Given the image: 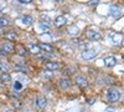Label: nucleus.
<instances>
[{
  "instance_id": "13",
  "label": "nucleus",
  "mask_w": 124,
  "mask_h": 112,
  "mask_svg": "<svg viewBox=\"0 0 124 112\" xmlns=\"http://www.w3.org/2000/svg\"><path fill=\"white\" fill-rule=\"evenodd\" d=\"M68 34H70L71 36H77V35H79V29L77 27V25H71V26L68 27Z\"/></svg>"
},
{
  "instance_id": "25",
  "label": "nucleus",
  "mask_w": 124,
  "mask_h": 112,
  "mask_svg": "<svg viewBox=\"0 0 124 112\" xmlns=\"http://www.w3.org/2000/svg\"><path fill=\"white\" fill-rule=\"evenodd\" d=\"M45 76H46V77H51V76H52V72H51V70L45 71Z\"/></svg>"
},
{
  "instance_id": "19",
  "label": "nucleus",
  "mask_w": 124,
  "mask_h": 112,
  "mask_svg": "<svg viewBox=\"0 0 124 112\" xmlns=\"http://www.w3.org/2000/svg\"><path fill=\"white\" fill-rule=\"evenodd\" d=\"M21 23L24 25H31L32 24V16H30V15H24L21 17Z\"/></svg>"
},
{
  "instance_id": "28",
  "label": "nucleus",
  "mask_w": 124,
  "mask_h": 112,
  "mask_svg": "<svg viewBox=\"0 0 124 112\" xmlns=\"http://www.w3.org/2000/svg\"><path fill=\"white\" fill-rule=\"evenodd\" d=\"M3 84H4V82H3V81H1V80H0V87H3V86H4Z\"/></svg>"
},
{
  "instance_id": "23",
  "label": "nucleus",
  "mask_w": 124,
  "mask_h": 112,
  "mask_svg": "<svg viewBox=\"0 0 124 112\" xmlns=\"http://www.w3.org/2000/svg\"><path fill=\"white\" fill-rule=\"evenodd\" d=\"M13 87H14V90H16V91H20L23 88V84L21 82H19V81H15L14 82V85H13Z\"/></svg>"
},
{
  "instance_id": "12",
  "label": "nucleus",
  "mask_w": 124,
  "mask_h": 112,
  "mask_svg": "<svg viewBox=\"0 0 124 112\" xmlns=\"http://www.w3.org/2000/svg\"><path fill=\"white\" fill-rule=\"evenodd\" d=\"M58 86H60L61 88L66 90V88L71 87V81L67 80V78H61V80H58Z\"/></svg>"
},
{
  "instance_id": "17",
  "label": "nucleus",
  "mask_w": 124,
  "mask_h": 112,
  "mask_svg": "<svg viewBox=\"0 0 124 112\" xmlns=\"http://www.w3.org/2000/svg\"><path fill=\"white\" fill-rule=\"evenodd\" d=\"M4 37L6 39V40H10V41H14V40H16V34L14 33V31H8V33H5L4 34Z\"/></svg>"
},
{
  "instance_id": "29",
  "label": "nucleus",
  "mask_w": 124,
  "mask_h": 112,
  "mask_svg": "<svg viewBox=\"0 0 124 112\" xmlns=\"http://www.w3.org/2000/svg\"><path fill=\"white\" fill-rule=\"evenodd\" d=\"M6 112H15V111H14V110H8Z\"/></svg>"
},
{
  "instance_id": "15",
  "label": "nucleus",
  "mask_w": 124,
  "mask_h": 112,
  "mask_svg": "<svg viewBox=\"0 0 124 112\" xmlns=\"http://www.w3.org/2000/svg\"><path fill=\"white\" fill-rule=\"evenodd\" d=\"M50 23H44V21H40L39 24V30L40 31H48L50 30Z\"/></svg>"
},
{
  "instance_id": "18",
  "label": "nucleus",
  "mask_w": 124,
  "mask_h": 112,
  "mask_svg": "<svg viewBox=\"0 0 124 112\" xmlns=\"http://www.w3.org/2000/svg\"><path fill=\"white\" fill-rule=\"evenodd\" d=\"M10 70H11L10 64H8V62H0V71H1V72H9Z\"/></svg>"
},
{
  "instance_id": "11",
  "label": "nucleus",
  "mask_w": 124,
  "mask_h": 112,
  "mask_svg": "<svg viewBox=\"0 0 124 112\" xmlns=\"http://www.w3.org/2000/svg\"><path fill=\"white\" fill-rule=\"evenodd\" d=\"M45 67H46V70H58L60 67H61V64L60 62H55V61H48V62H46L45 64Z\"/></svg>"
},
{
  "instance_id": "6",
  "label": "nucleus",
  "mask_w": 124,
  "mask_h": 112,
  "mask_svg": "<svg viewBox=\"0 0 124 112\" xmlns=\"http://www.w3.org/2000/svg\"><path fill=\"white\" fill-rule=\"evenodd\" d=\"M0 47H1L3 50H4V52L6 54V55H9V54H11L13 51H14V50H15V47H14V44L11 43V41H5L1 46H0Z\"/></svg>"
},
{
  "instance_id": "2",
  "label": "nucleus",
  "mask_w": 124,
  "mask_h": 112,
  "mask_svg": "<svg viewBox=\"0 0 124 112\" xmlns=\"http://www.w3.org/2000/svg\"><path fill=\"white\" fill-rule=\"evenodd\" d=\"M108 39L112 41L113 45H119L123 41V35L119 33H114V31H109L108 33Z\"/></svg>"
},
{
  "instance_id": "20",
  "label": "nucleus",
  "mask_w": 124,
  "mask_h": 112,
  "mask_svg": "<svg viewBox=\"0 0 124 112\" xmlns=\"http://www.w3.org/2000/svg\"><path fill=\"white\" fill-rule=\"evenodd\" d=\"M15 50H16V52H17V55H21V56H24V55H26L27 54V50L23 46V45H17L16 47H15Z\"/></svg>"
},
{
  "instance_id": "10",
  "label": "nucleus",
  "mask_w": 124,
  "mask_h": 112,
  "mask_svg": "<svg viewBox=\"0 0 124 112\" xmlns=\"http://www.w3.org/2000/svg\"><path fill=\"white\" fill-rule=\"evenodd\" d=\"M104 64H106L107 67H113V66L117 65V59L114 56H107L104 59Z\"/></svg>"
},
{
  "instance_id": "16",
  "label": "nucleus",
  "mask_w": 124,
  "mask_h": 112,
  "mask_svg": "<svg viewBox=\"0 0 124 112\" xmlns=\"http://www.w3.org/2000/svg\"><path fill=\"white\" fill-rule=\"evenodd\" d=\"M29 51H30V54H39L40 52V47H39V45H35V44H30L29 45Z\"/></svg>"
},
{
  "instance_id": "24",
  "label": "nucleus",
  "mask_w": 124,
  "mask_h": 112,
  "mask_svg": "<svg viewBox=\"0 0 124 112\" xmlns=\"http://www.w3.org/2000/svg\"><path fill=\"white\" fill-rule=\"evenodd\" d=\"M98 3H99V0H89L88 4H89V5H97Z\"/></svg>"
},
{
  "instance_id": "1",
  "label": "nucleus",
  "mask_w": 124,
  "mask_h": 112,
  "mask_svg": "<svg viewBox=\"0 0 124 112\" xmlns=\"http://www.w3.org/2000/svg\"><path fill=\"white\" fill-rule=\"evenodd\" d=\"M106 97H107V100L109 101V102H117V101L120 100L122 94L117 88H109L107 91V94H106Z\"/></svg>"
},
{
  "instance_id": "5",
  "label": "nucleus",
  "mask_w": 124,
  "mask_h": 112,
  "mask_svg": "<svg viewBox=\"0 0 124 112\" xmlns=\"http://www.w3.org/2000/svg\"><path fill=\"white\" fill-rule=\"evenodd\" d=\"M86 36H87V39L92 40V41H97V40H99L102 37V35L98 31H96V30H88Z\"/></svg>"
},
{
  "instance_id": "22",
  "label": "nucleus",
  "mask_w": 124,
  "mask_h": 112,
  "mask_svg": "<svg viewBox=\"0 0 124 112\" xmlns=\"http://www.w3.org/2000/svg\"><path fill=\"white\" fill-rule=\"evenodd\" d=\"M9 24H10V21H9L8 17H0V29L8 26Z\"/></svg>"
},
{
  "instance_id": "9",
  "label": "nucleus",
  "mask_w": 124,
  "mask_h": 112,
  "mask_svg": "<svg viewBox=\"0 0 124 112\" xmlns=\"http://www.w3.org/2000/svg\"><path fill=\"white\" fill-rule=\"evenodd\" d=\"M67 23V19H66V16H63V15H61V16H57L56 19H55V26L56 27H61V26H63L65 24Z\"/></svg>"
},
{
  "instance_id": "26",
  "label": "nucleus",
  "mask_w": 124,
  "mask_h": 112,
  "mask_svg": "<svg viewBox=\"0 0 124 112\" xmlns=\"http://www.w3.org/2000/svg\"><path fill=\"white\" fill-rule=\"evenodd\" d=\"M20 3H23V4H29V3H31L32 0H19Z\"/></svg>"
},
{
  "instance_id": "4",
  "label": "nucleus",
  "mask_w": 124,
  "mask_h": 112,
  "mask_svg": "<svg viewBox=\"0 0 124 112\" xmlns=\"http://www.w3.org/2000/svg\"><path fill=\"white\" fill-rule=\"evenodd\" d=\"M123 14V9L122 6H117V5H112L109 8V15L113 17H120Z\"/></svg>"
},
{
  "instance_id": "7",
  "label": "nucleus",
  "mask_w": 124,
  "mask_h": 112,
  "mask_svg": "<svg viewBox=\"0 0 124 112\" xmlns=\"http://www.w3.org/2000/svg\"><path fill=\"white\" fill-rule=\"evenodd\" d=\"M36 106H37V108H40V110L45 108V107L47 106V100H46V97H44V96H37V97H36Z\"/></svg>"
},
{
  "instance_id": "14",
  "label": "nucleus",
  "mask_w": 124,
  "mask_h": 112,
  "mask_svg": "<svg viewBox=\"0 0 124 112\" xmlns=\"http://www.w3.org/2000/svg\"><path fill=\"white\" fill-rule=\"evenodd\" d=\"M39 47H40V50H44L45 52H52V51H54V47L51 46V45H48V44H46V43L40 44Z\"/></svg>"
},
{
  "instance_id": "27",
  "label": "nucleus",
  "mask_w": 124,
  "mask_h": 112,
  "mask_svg": "<svg viewBox=\"0 0 124 112\" xmlns=\"http://www.w3.org/2000/svg\"><path fill=\"white\" fill-rule=\"evenodd\" d=\"M72 71H73V69H66L65 70V74L67 75V72H72Z\"/></svg>"
},
{
  "instance_id": "3",
  "label": "nucleus",
  "mask_w": 124,
  "mask_h": 112,
  "mask_svg": "<svg viewBox=\"0 0 124 112\" xmlns=\"http://www.w3.org/2000/svg\"><path fill=\"white\" fill-rule=\"evenodd\" d=\"M97 55H98V50H96V49H88V50H85L81 56H82L83 60H92V59H94Z\"/></svg>"
},
{
  "instance_id": "8",
  "label": "nucleus",
  "mask_w": 124,
  "mask_h": 112,
  "mask_svg": "<svg viewBox=\"0 0 124 112\" xmlns=\"http://www.w3.org/2000/svg\"><path fill=\"white\" fill-rule=\"evenodd\" d=\"M75 82H76L77 86L81 87V88H86V87L88 86V81H87L85 77H82V76H76Z\"/></svg>"
},
{
  "instance_id": "21",
  "label": "nucleus",
  "mask_w": 124,
  "mask_h": 112,
  "mask_svg": "<svg viewBox=\"0 0 124 112\" xmlns=\"http://www.w3.org/2000/svg\"><path fill=\"white\" fill-rule=\"evenodd\" d=\"M0 80H1L3 82H10V81H11V76H10L8 72H3L1 76H0Z\"/></svg>"
}]
</instances>
